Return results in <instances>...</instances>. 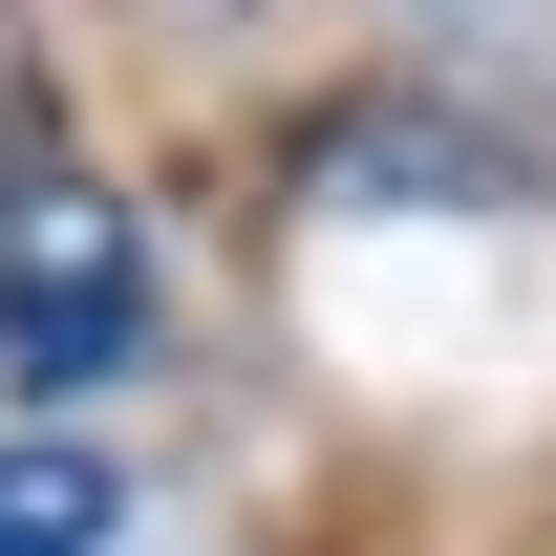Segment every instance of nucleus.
<instances>
[{
	"label": "nucleus",
	"instance_id": "obj_1",
	"mask_svg": "<svg viewBox=\"0 0 556 556\" xmlns=\"http://www.w3.org/2000/svg\"><path fill=\"white\" fill-rule=\"evenodd\" d=\"M129 343H150V214L108 193L86 129L22 86V108H0V386H22V407H86Z\"/></svg>",
	"mask_w": 556,
	"mask_h": 556
},
{
	"label": "nucleus",
	"instance_id": "obj_2",
	"mask_svg": "<svg viewBox=\"0 0 556 556\" xmlns=\"http://www.w3.org/2000/svg\"><path fill=\"white\" fill-rule=\"evenodd\" d=\"M129 535V471L86 428H0V556H108Z\"/></svg>",
	"mask_w": 556,
	"mask_h": 556
},
{
	"label": "nucleus",
	"instance_id": "obj_3",
	"mask_svg": "<svg viewBox=\"0 0 556 556\" xmlns=\"http://www.w3.org/2000/svg\"><path fill=\"white\" fill-rule=\"evenodd\" d=\"M321 193H514V150H471V129H407V108H343V129L300 150Z\"/></svg>",
	"mask_w": 556,
	"mask_h": 556
}]
</instances>
